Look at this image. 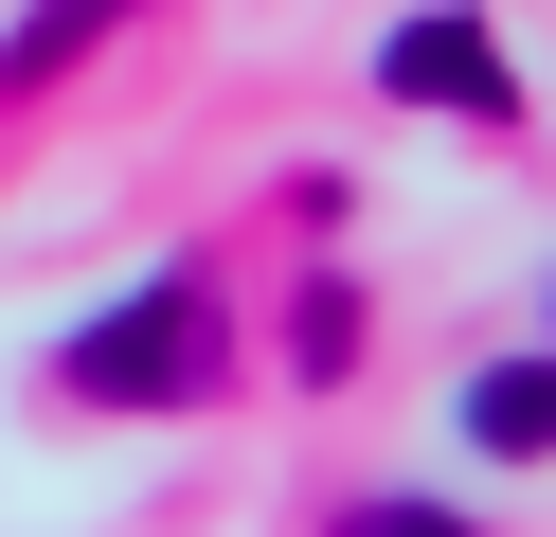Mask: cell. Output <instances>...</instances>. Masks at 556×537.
I'll return each mask as SVG.
<instances>
[{"label": "cell", "mask_w": 556, "mask_h": 537, "mask_svg": "<svg viewBox=\"0 0 556 537\" xmlns=\"http://www.w3.org/2000/svg\"><path fill=\"white\" fill-rule=\"evenodd\" d=\"M288 358H305V376H341V358H359V305H341V286H305V305H288Z\"/></svg>", "instance_id": "obj_5"}, {"label": "cell", "mask_w": 556, "mask_h": 537, "mask_svg": "<svg viewBox=\"0 0 556 537\" xmlns=\"http://www.w3.org/2000/svg\"><path fill=\"white\" fill-rule=\"evenodd\" d=\"M377 90H395V107H467V126H503V36H484V18H395V54H377Z\"/></svg>", "instance_id": "obj_2"}, {"label": "cell", "mask_w": 556, "mask_h": 537, "mask_svg": "<svg viewBox=\"0 0 556 537\" xmlns=\"http://www.w3.org/2000/svg\"><path fill=\"white\" fill-rule=\"evenodd\" d=\"M109 18H126V0H37V18L0 36V90H54V72H73V54H90Z\"/></svg>", "instance_id": "obj_3"}, {"label": "cell", "mask_w": 556, "mask_h": 537, "mask_svg": "<svg viewBox=\"0 0 556 537\" xmlns=\"http://www.w3.org/2000/svg\"><path fill=\"white\" fill-rule=\"evenodd\" d=\"M467 430H484L503 465H539V448H556V394H539V358H503V376H467Z\"/></svg>", "instance_id": "obj_4"}, {"label": "cell", "mask_w": 556, "mask_h": 537, "mask_svg": "<svg viewBox=\"0 0 556 537\" xmlns=\"http://www.w3.org/2000/svg\"><path fill=\"white\" fill-rule=\"evenodd\" d=\"M216 358H233L216 286L162 269V286H126V305H90L73 341H54V394H90V412H198V394H216Z\"/></svg>", "instance_id": "obj_1"}, {"label": "cell", "mask_w": 556, "mask_h": 537, "mask_svg": "<svg viewBox=\"0 0 556 537\" xmlns=\"http://www.w3.org/2000/svg\"><path fill=\"white\" fill-rule=\"evenodd\" d=\"M341 537H484V520H448V501H359Z\"/></svg>", "instance_id": "obj_6"}]
</instances>
